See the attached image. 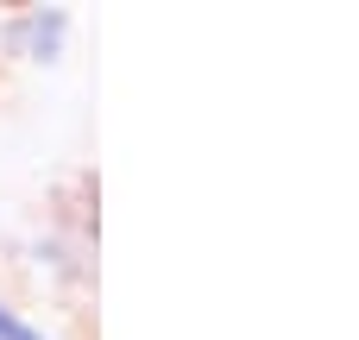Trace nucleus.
Here are the masks:
<instances>
[{
  "mask_svg": "<svg viewBox=\"0 0 359 340\" xmlns=\"http://www.w3.org/2000/svg\"><path fill=\"white\" fill-rule=\"evenodd\" d=\"M0 340H50V334H44L38 322H25L13 303H0Z\"/></svg>",
  "mask_w": 359,
  "mask_h": 340,
  "instance_id": "2",
  "label": "nucleus"
},
{
  "mask_svg": "<svg viewBox=\"0 0 359 340\" xmlns=\"http://www.w3.org/2000/svg\"><path fill=\"white\" fill-rule=\"evenodd\" d=\"M69 32H76L69 6H19V13L0 19V50L19 57V63H57Z\"/></svg>",
  "mask_w": 359,
  "mask_h": 340,
  "instance_id": "1",
  "label": "nucleus"
}]
</instances>
